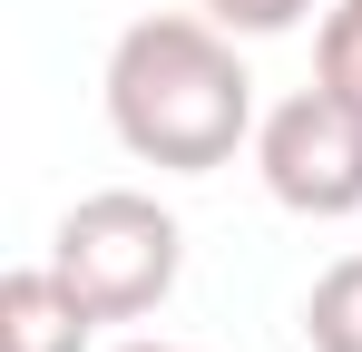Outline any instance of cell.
<instances>
[{"mask_svg": "<svg viewBox=\"0 0 362 352\" xmlns=\"http://www.w3.org/2000/svg\"><path fill=\"white\" fill-rule=\"evenodd\" d=\"M108 127L137 167L216 176L255 137V78L235 59V30H216L206 10L127 20L108 49Z\"/></svg>", "mask_w": 362, "mask_h": 352, "instance_id": "1", "label": "cell"}, {"mask_svg": "<svg viewBox=\"0 0 362 352\" xmlns=\"http://www.w3.org/2000/svg\"><path fill=\"white\" fill-rule=\"evenodd\" d=\"M49 264L69 274V293L98 313V323H137V313H157L186 274V225L157 206V196H137V186H98V196H78L49 235Z\"/></svg>", "mask_w": 362, "mask_h": 352, "instance_id": "2", "label": "cell"}, {"mask_svg": "<svg viewBox=\"0 0 362 352\" xmlns=\"http://www.w3.org/2000/svg\"><path fill=\"white\" fill-rule=\"evenodd\" d=\"M255 176H264V196L284 216H313V225L362 216V98L323 88V78L294 88L255 127Z\"/></svg>", "mask_w": 362, "mask_h": 352, "instance_id": "3", "label": "cell"}, {"mask_svg": "<svg viewBox=\"0 0 362 352\" xmlns=\"http://www.w3.org/2000/svg\"><path fill=\"white\" fill-rule=\"evenodd\" d=\"M98 313L69 293L59 264H10L0 274V352H88Z\"/></svg>", "mask_w": 362, "mask_h": 352, "instance_id": "4", "label": "cell"}, {"mask_svg": "<svg viewBox=\"0 0 362 352\" xmlns=\"http://www.w3.org/2000/svg\"><path fill=\"white\" fill-rule=\"evenodd\" d=\"M303 343L313 352H362V254L323 264L303 293Z\"/></svg>", "mask_w": 362, "mask_h": 352, "instance_id": "5", "label": "cell"}, {"mask_svg": "<svg viewBox=\"0 0 362 352\" xmlns=\"http://www.w3.org/2000/svg\"><path fill=\"white\" fill-rule=\"evenodd\" d=\"M313 78L343 88V98H362V0H333V10H323V30H313Z\"/></svg>", "mask_w": 362, "mask_h": 352, "instance_id": "6", "label": "cell"}, {"mask_svg": "<svg viewBox=\"0 0 362 352\" xmlns=\"http://www.w3.org/2000/svg\"><path fill=\"white\" fill-rule=\"evenodd\" d=\"M216 30H235V40H284V30H303L323 0H196Z\"/></svg>", "mask_w": 362, "mask_h": 352, "instance_id": "7", "label": "cell"}, {"mask_svg": "<svg viewBox=\"0 0 362 352\" xmlns=\"http://www.w3.org/2000/svg\"><path fill=\"white\" fill-rule=\"evenodd\" d=\"M118 352H186V343H118Z\"/></svg>", "mask_w": 362, "mask_h": 352, "instance_id": "8", "label": "cell"}]
</instances>
